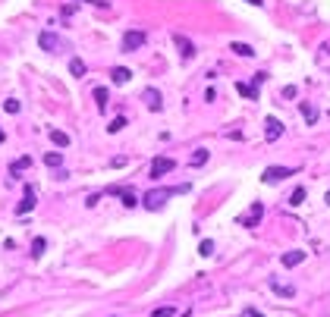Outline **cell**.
I'll use <instances>...</instances> for the list:
<instances>
[{
  "instance_id": "cell-1",
  "label": "cell",
  "mask_w": 330,
  "mask_h": 317,
  "mask_svg": "<svg viewBox=\"0 0 330 317\" xmlns=\"http://www.w3.org/2000/svg\"><path fill=\"white\" fill-rule=\"evenodd\" d=\"M182 191H189V186H176V189H154V191H148L145 195V207L148 210H157L167 198H173V195H182Z\"/></svg>"
},
{
  "instance_id": "cell-2",
  "label": "cell",
  "mask_w": 330,
  "mask_h": 317,
  "mask_svg": "<svg viewBox=\"0 0 330 317\" xmlns=\"http://www.w3.org/2000/svg\"><path fill=\"white\" fill-rule=\"evenodd\" d=\"M286 176H296V170L293 167H267L264 176H261V182L264 186H277V182H283Z\"/></svg>"
},
{
  "instance_id": "cell-3",
  "label": "cell",
  "mask_w": 330,
  "mask_h": 317,
  "mask_svg": "<svg viewBox=\"0 0 330 317\" xmlns=\"http://www.w3.org/2000/svg\"><path fill=\"white\" fill-rule=\"evenodd\" d=\"M148 41V35H145V32H126V35H123V54H132V50H138L142 48V44Z\"/></svg>"
},
{
  "instance_id": "cell-4",
  "label": "cell",
  "mask_w": 330,
  "mask_h": 317,
  "mask_svg": "<svg viewBox=\"0 0 330 317\" xmlns=\"http://www.w3.org/2000/svg\"><path fill=\"white\" fill-rule=\"evenodd\" d=\"M38 44H41V50H48V54H57L60 48H66V44H63V38H60V35H54V32H41Z\"/></svg>"
},
{
  "instance_id": "cell-5",
  "label": "cell",
  "mask_w": 330,
  "mask_h": 317,
  "mask_svg": "<svg viewBox=\"0 0 330 317\" xmlns=\"http://www.w3.org/2000/svg\"><path fill=\"white\" fill-rule=\"evenodd\" d=\"M264 79H267V72H258V76H255V82H252V85L239 82V85H236V88H239V95H242V97H248V101H258V85L264 82Z\"/></svg>"
},
{
  "instance_id": "cell-6",
  "label": "cell",
  "mask_w": 330,
  "mask_h": 317,
  "mask_svg": "<svg viewBox=\"0 0 330 317\" xmlns=\"http://www.w3.org/2000/svg\"><path fill=\"white\" fill-rule=\"evenodd\" d=\"M261 217H264V204H261V201H255L252 207H248V214H242V217H239V223H242V226H258Z\"/></svg>"
},
{
  "instance_id": "cell-7",
  "label": "cell",
  "mask_w": 330,
  "mask_h": 317,
  "mask_svg": "<svg viewBox=\"0 0 330 317\" xmlns=\"http://www.w3.org/2000/svg\"><path fill=\"white\" fill-rule=\"evenodd\" d=\"M173 167H176L173 157H157V160L151 163V176H154V179H161V176H167Z\"/></svg>"
},
{
  "instance_id": "cell-8",
  "label": "cell",
  "mask_w": 330,
  "mask_h": 317,
  "mask_svg": "<svg viewBox=\"0 0 330 317\" xmlns=\"http://www.w3.org/2000/svg\"><path fill=\"white\" fill-rule=\"evenodd\" d=\"M280 135H283V123L277 120V116H267V120H264V138H267V142H277Z\"/></svg>"
},
{
  "instance_id": "cell-9",
  "label": "cell",
  "mask_w": 330,
  "mask_h": 317,
  "mask_svg": "<svg viewBox=\"0 0 330 317\" xmlns=\"http://www.w3.org/2000/svg\"><path fill=\"white\" fill-rule=\"evenodd\" d=\"M173 41H176V48H180V54H182V60H192L195 57V44L189 41L186 35H173Z\"/></svg>"
},
{
  "instance_id": "cell-10",
  "label": "cell",
  "mask_w": 330,
  "mask_h": 317,
  "mask_svg": "<svg viewBox=\"0 0 330 317\" xmlns=\"http://www.w3.org/2000/svg\"><path fill=\"white\" fill-rule=\"evenodd\" d=\"M145 104H148V110H161L164 107L161 91H157V88H145Z\"/></svg>"
},
{
  "instance_id": "cell-11",
  "label": "cell",
  "mask_w": 330,
  "mask_h": 317,
  "mask_svg": "<svg viewBox=\"0 0 330 317\" xmlns=\"http://www.w3.org/2000/svg\"><path fill=\"white\" fill-rule=\"evenodd\" d=\"M280 261H283V267H299V264L305 261V252H299V248H296V252H286Z\"/></svg>"
},
{
  "instance_id": "cell-12",
  "label": "cell",
  "mask_w": 330,
  "mask_h": 317,
  "mask_svg": "<svg viewBox=\"0 0 330 317\" xmlns=\"http://www.w3.org/2000/svg\"><path fill=\"white\" fill-rule=\"evenodd\" d=\"M110 195H120V198H123V204H126V207H135V204H138L135 191H129V189H120V186H116V189H110Z\"/></svg>"
},
{
  "instance_id": "cell-13",
  "label": "cell",
  "mask_w": 330,
  "mask_h": 317,
  "mask_svg": "<svg viewBox=\"0 0 330 317\" xmlns=\"http://www.w3.org/2000/svg\"><path fill=\"white\" fill-rule=\"evenodd\" d=\"M270 289H274L280 299H293V295H296V289L286 286V283H280V280H270Z\"/></svg>"
},
{
  "instance_id": "cell-14",
  "label": "cell",
  "mask_w": 330,
  "mask_h": 317,
  "mask_svg": "<svg viewBox=\"0 0 330 317\" xmlns=\"http://www.w3.org/2000/svg\"><path fill=\"white\" fill-rule=\"evenodd\" d=\"M110 79H114L116 85H126L129 79H132V72L126 69V66H114V69H110Z\"/></svg>"
},
{
  "instance_id": "cell-15",
  "label": "cell",
  "mask_w": 330,
  "mask_h": 317,
  "mask_svg": "<svg viewBox=\"0 0 330 317\" xmlns=\"http://www.w3.org/2000/svg\"><path fill=\"white\" fill-rule=\"evenodd\" d=\"M32 207H35V191L29 189V191H25V198H22V201L16 204V214H29Z\"/></svg>"
},
{
  "instance_id": "cell-16",
  "label": "cell",
  "mask_w": 330,
  "mask_h": 317,
  "mask_svg": "<svg viewBox=\"0 0 330 317\" xmlns=\"http://www.w3.org/2000/svg\"><path fill=\"white\" fill-rule=\"evenodd\" d=\"M302 116H305L308 126H314V123H318V110H314L312 104H305V101H302Z\"/></svg>"
},
{
  "instance_id": "cell-17",
  "label": "cell",
  "mask_w": 330,
  "mask_h": 317,
  "mask_svg": "<svg viewBox=\"0 0 330 317\" xmlns=\"http://www.w3.org/2000/svg\"><path fill=\"white\" fill-rule=\"evenodd\" d=\"M50 142H54L57 148H66V144H69V135L60 132V129H50Z\"/></svg>"
},
{
  "instance_id": "cell-18",
  "label": "cell",
  "mask_w": 330,
  "mask_h": 317,
  "mask_svg": "<svg viewBox=\"0 0 330 317\" xmlns=\"http://www.w3.org/2000/svg\"><path fill=\"white\" fill-rule=\"evenodd\" d=\"M189 163H192V167H204V163H208V148H198L192 157H189Z\"/></svg>"
},
{
  "instance_id": "cell-19",
  "label": "cell",
  "mask_w": 330,
  "mask_h": 317,
  "mask_svg": "<svg viewBox=\"0 0 330 317\" xmlns=\"http://www.w3.org/2000/svg\"><path fill=\"white\" fill-rule=\"evenodd\" d=\"M69 72H72V76H79V79H82L85 72H88V66H85V63L76 57V60H69Z\"/></svg>"
},
{
  "instance_id": "cell-20",
  "label": "cell",
  "mask_w": 330,
  "mask_h": 317,
  "mask_svg": "<svg viewBox=\"0 0 330 317\" xmlns=\"http://www.w3.org/2000/svg\"><path fill=\"white\" fill-rule=\"evenodd\" d=\"M95 101H98V107H107V101H110V95H107V88H101V85H98V88H95Z\"/></svg>"
},
{
  "instance_id": "cell-21",
  "label": "cell",
  "mask_w": 330,
  "mask_h": 317,
  "mask_svg": "<svg viewBox=\"0 0 330 317\" xmlns=\"http://www.w3.org/2000/svg\"><path fill=\"white\" fill-rule=\"evenodd\" d=\"M230 50H233V54H239V57H252V54H255V50L248 48V44H242V41H233V48H230Z\"/></svg>"
},
{
  "instance_id": "cell-22",
  "label": "cell",
  "mask_w": 330,
  "mask_h": 317,
  "mask_svg": "<svg viewBox=\"0 0 330 317\" xmlns=\"http://www.w3.org/2000/svg\"><path fill=\"white\" fill-rule=\"evenodd\" d=\"M44 163H48V167H54V170H60V163H63V154H60V151H57V154L50 151V154L44 157Z\"/></svg>"
},
{
  "instance_id": "cell-23",
  "label": "cell",
  "mask_w": 330,
  "mask_h": 317,
  "mask_svg": "<svg viewBox=\"0 0 330 317\" xmlns=\"http://www.w3.org/2000/svg\"><path fill=\"white\" fill-rule=\"evenodd\" d=\"M302 201H305V189H296L293 195H289V204L296 207V204H302Z\"/></svg>"
},
{
  "instance_id": "cell-24",
  "label": "cell",
  "mask_w": 330,
  "mask_h": 317,
  "mask_svg": "<svg viewBox=\"0 0 330 317\" xmlns=\"http://www.w3.org/2000/svg\"><path fill=\"white\" fill-rule=\"evenodd\" d=\"M198 254H204V257H208V254H214V242H211V239H204L201 245H198Z\"/></svg>"
},
{
  "instance_id": "cell-25",
  "label": "cell",
  "mask_w": 330,
  "mask_h": 317,
  "mask_svg": "<svg viewBox=\"0 0 330 317\" xmlns=\"http://www.w3.org/2000/svg\"><path fill=\"white\" fill-rule=\"evenodd\" d=\"M25 167H32V157H19V160L13 163V173H19V170H25Z\"/></svg>"
},
{
  "instance_id": "cell-26",
  "label": "cell",
  "mask_w": 330,
  "mask_h": 317,
  "mask_svg": "<svg viewBox=\"0 0 330 317\" xmlns=\"http://www.w3.org/2000/svg\"><path fill=\"white\" fill-rule=\"evenodd\" d=\"M123 126H126V116H116V120H114V123L107 126V132H120Z\"/></svg>"
},
{
  "instance_id": "cell-27",
  "label": "cell",
  "mask_w": 330,
  "mask_h": 317,
  "mask_svg": "<svg viewBox=\"0 0 330 317\" xmlns=\"http://www.w3.org/2000/svg\"><path fill=\"white\" fill-rule=\"evenodd\" d=\"M44 245H48V242H44V239H35V242H32V254L38 257V254L44 252Z\"/></svg>"
},
{
  "instance_id": "cell-28",
  "label": "cell",
  "mask_w": 330,
  "mask_h": 317,
  "mask_svg": "<svg viewBox=\"0 0 330 317\" xmlns=\"http://www.w3.org/2000/svg\"><path fill=\"white\" fill-rule=\"evenodd\" d=\"M151 317H173V308H157Z\"/></svg>"
},
{
  "instance_id": "cell-29",
  "label": "cell",
  "mask_w": 330,
  "mask_h": 317,
  "mask_svg": "<svg viewBox=\"0 0 330 317\" xmlns=\"http://www.w3.org/2000/svg\"><path fill=\"white\" fill-rule=\"evenodd\" d=\"M3 107H6V113H19V101H6Z\"/></svg>"
},
{
  "instance_id": "cell-30",
  "label": "cell",
  "mask_w": 330,
  "mask_h": 317,
  "mask_svg": "<svg viewBox=\"0 0 330 317\" xmlns=\"http://www.w3.org/2000/svg\"><path fill=\"white\" fill-rule=\"evenodd\" d=\"M242 317H264L261 311H255V308H246V314H242Z\"/></svg>"
},
{
  "instance_id": "cell-31",
  "label": "cell",
  "mask_w": 330,
  "mask_h": 317,
  "mask_svg": "<svg viewBox=\"0 0 330 317\" xmlns=\"http://www.w3.org/2000/svg\"><path fill=\"white\" fill-rule=\"evenodd\" d=\"M246 3H252V6H258V3H261V0H246Z\"/></svg>"
},
{
  "instance_id": "cell-32",
  "label": "cell",
  "mask_w": 330,
  "mask_h": 317,
  "mask_svg": "<svg viewBox=\"0 0 330 317\" xmlns=\"http://www.w3.org/2000/svg\"><path fill=\"white\" fill-rule=\"evenodd\" d=\"M324 201H327V204H330V189H327V195H324Z\"/></svg>"
},
{
  "instance_id": "cell-33",
  "label": "cell",
  "mask_w": 330,
  "mask_h": 317,
  "mask_svg": "<svg viewBox=\"0 0 330 317\" xmlns=\"http://www.w3.org/2000/svg\"><path fill=\"white\" fill-rule=\"evenodd\" d=\"M3 138H6V135H3V129H0V142H3Z\"/></svg>"
}]
</instances>
